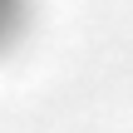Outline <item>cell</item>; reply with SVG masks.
<instances>
[{"label": "cell", "mask_w": 133, "mask_h": 133, "mask_svg": "<svg viewBox=\"0 0 133 133\" xmlns=\"http://www.w3.org/2000/svg\"><path fill=\"white\" fill-rule=\"evenodd\" d=\"M15 20H20V0H0V44L10 39V30H15Z\"/></svg>", "instance_id": "cell-1"}]
</instances>
